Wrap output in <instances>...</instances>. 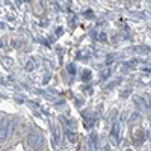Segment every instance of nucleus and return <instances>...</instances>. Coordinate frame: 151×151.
<instances>
[{"mask_svg":"<svg viewBox=\"0 0 151 151\" xmlns=\"http://www.w3.org/2000/svg\"><path fill=\"white\" fill-rule=\"evenodd\" d=\"M27 145L33 150H38L41 145H42V136L41 134H29L27 136Z\"/></svg>","mask_w":151,"mask_h":151,"instance_id":"f257e3e1","label":"nucleus"},{"mask_svg":"<svg viewBox=\"0 0 151 151\" xmlns=\"http://www.w3.org/2000/svg\"><path fill=\"white\" fill-rule=\"evenodd\" d=\"M15 132V121H8V129H6V141L11 139Z\"/></svg>","mask_w":151,"mask_h":151,"instance_id":"f03ea898","label":"nucleus"},{"mask_svg":"<svg viewBox=\"0 0 151 151\" xmlns=\"http://www.w3.org/2000/svg\"><path fill=\"white\" fill-rule=\"evenodd\" d=\"M134 103H136V104H139L141 109H145V107H147V103L144 101L141 97H136V98H134Z\"/></svg>","mask_w":151,"mask_h":151,"instance_id":"7ed1b4c3","label":"nucleus"},{"mask_svg":"<svg viewBox=\"0 0 151 151\" xmlns=\"http://www.w3.org/2000/svg\"><path fill=\"white\" fill-rule=\"evenodd\" d=\"M59 141H60V130H59V127H56L55 129V145H58Z\"/></svg>","mask_w":151,"mask_h":151,"instance_id":"20e7f679","label":"nucleus"},{"mask_svg":"<svg viewBox=\"0 0 151 151\" xmlns=\"http://www.w3.org/2000/svg\"><path fill=\"white\" fill-rule=\"evenodd\" d=\"M112 134H115V136H118V134H119V122H115V124H113Z\"/></svg>","mask_w":151,"mask_h":151,"instance_id":"39448f33","label":"nucleus"},{"mask_svg":"<svg viewBox=\"0 0 151 151\" xmlns=\"http://www.w3.org/2000/svg\"><path fill=\"white\" fill-rule=\"evenodd\" d=\"M67 137H68V139H70L71 142H76V141H77V136H76L74 133H71V132H68V133H67Z\"/></svg>","mask_w":151,"mask_h":151,"instance_id":"423d86ee","label":"nucleus"},{"mask_svg":"<svg viewBox=\"0 0 151 151\" xmlns=\"http://www.w3.org/2000/svg\"><path fill=\"white\" fill-rule=\"evenodd\" d=\"M110 142H112L113 145H116V144H118V136H115V134H110Z\"/></svg>","mask_w":151,"mask_h":151,"instance_id":"0eeeda50","label":"nucleus"},{"mask_svg":"<svg viewBox=\"0 0 151 151\" xmlns=\"http://www.w3.org/2000/svg\"><path fill=\"white\" fill-rule=\"evenodd\" d=\"M127 151H132V150H127Z\"/></svg>","mask_w":151,"mask_h":151,"instance_id":"6e6552de","label":"nucleus"}]
</instances>
